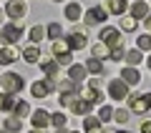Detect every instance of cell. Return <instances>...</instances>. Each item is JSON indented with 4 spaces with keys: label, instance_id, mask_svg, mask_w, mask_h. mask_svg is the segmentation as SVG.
<instances>
[{
    "label": "cell",
    "instance_id": "obj_37",
    "mask_svg": "<svg viewBox=\"0 0 151 133\" xmlns=\"http://www.w3.org/2000/svg\"><path fill=\"white\" fill-rule=\"evenodd\" d=\"M124 53H126L124 48H111V50H108V58H111V60H121Z\"/></svg>",
    "mask_w": 151,
    "mask_h": 133
},
{
    "label": "cell",
    "instance_id": "obj_47",
    "mask_svg": "<svg viewBox=\"0 0 151 133\" xmlns=\"http://www.w3.org/2000/svg\"><path fill=\"white\" fill-rule=\"evenodd\" d=\"M101 133H113V131H101Z\"/></svg>",
    "mask_w": 151,
    "mask_h": 133
},
{
    "label": "cell",
    "instance_id": "obj_26",
    "mask_svg": "<svg viewBox=\"0 0 151 133\" xmlns=\"http://www.w3.org/2000/svg\"><path fill=\"white\" fill-rule=\"evenodd\" d=\"M124 58H126V63H129V65H139V63H141V50H139V48L126 50V53H124Z\"/></svg>",
    "mask_w": 151,
    "mask_h": 133
},
{
    "label": "cell",
    "instance_id": "obj_16",
    "mask_svg": "<svg viewBox=\"0 0 151 133\" xmlns=\"http://www.w3.org/2000/svg\"><path fill=\"white\" fill-rule=\"evenodd\" d=\"M3 128H5L8 133H18V131L23 128V118L13 113V116H8V118H5V123H3Z\"/></svg>",
    "mask_w": 151,
    "mask_h": 133
},
{
    "label": "cell",
    "instance_id": "obj_5",
    "mask_svg": "<svg viewBox=\"0 0 151 133\" xmlns=\"http://www.w3.org/2000/svg\"><path fill=\"white\" fill-rule=\"evenodd\" d=\"M3 13H5L8 18H13V20H23V18L28 15V3L25 0H10Z\"/></svg>",
    "mask_w": 151,
    "mask_h": 133
},
{
    "label": "cell",
    "instance_id": "obj_6",
    "mask_svg": "<svg viewBox=\"0 0 151 133\" xmlns=\"http://www.w3.org/2000/svg\"><path fill=\"white\" fill-rule=\"evenodd\" d=\"M106 18H108V10H106V8H101V5H93L91 10L83 13V20H86V25H101Z\"/></svg>",
    "mask_w": 151,
    "mask_h": 133
},
{
    "label": "cell",
    "instance_id": "obj_43",
    "mask_svg": "<svg viewBox=\"0 0 151 133\" xmlns=\"http://www.w3.org/2000/svg\"><path fill=\"white\" fill-rule=\"evenodd\" d=\"M30 133H43V128H33V131Z\"/></svg>",
    "mask_w": 151,
    "mask_h": 133
},
{
    "label": "cell",
    "instance_id": "obj_32",
    "mask_svg": "<svg viewBox=\"0 0 151 133\" xmlns=\"http://www.w3.org/2000/svg\"><path fill=\"white\" fill-rule=\"evenodd\" d=\"M65 123H68V116H65V113H53V116H50V126L53 128H60V126H65Z\"/></svg>",
    "mask_w": 151,
    "mask_h": 133
},
{
    "label": "cell",
    "instance_id": "obj_48",
    "mask_svg": "<svg viewBox=\"0 0 151 133\" xmlns=\"http://www.w3.org/2000/svg\"><path fill=\"white\" fill-rule=\"evenodd\" d=\"M53 3H63V0H53Z\"/></svg>",
    "mask_w": 151,
    "mask_h": 133
},
{
    "label": "cell",
    "instance_id": "obj_29",
    "mask_svg": "<svg viewBox=\"0 0 151 133\" xmlns=\"http://www.w3.org/2000/svg\"><path fill=\"white\" fill-rule=\"evenodd\" d=\"M45 38V28L43 25H33L30 28V43H40Z\"/></svg>",
    "mask_w": 151,
    "mask_h": 133
},
{
    "label": "cell",
    "instance_id": "obj_45",
    "mask_svg": "<svg viewBox=\"0 0 151 133\" xmlns=\"http://www.w3.org/2000/svg\"><path fill=\"white\" fill-rule=\"evenodd\" d=\"M113 133H129V131H113Z\"/></svg>",
    "mask_w": 151,
    "mask_h": 133
},
{
    "label": "cell",
    "instance_id": "obj_1",
    "mask_svg": "<svg viewBox=\"0 0 151 133\" xmlns=\"http://www.w3.org/2000/svg\"><path fill=\"white\" fill-rule=\"evenodd\" d=\"M23 85H25V80H23L20 73H3L0 75V88H3V93H20Z\"/></svg>",
    "mask_w": 151,
    "mask_h": 133
},
{
    "label": "cell",
    "instance_id": "obj_41",
    "mask_svg": "<svg viewBox=\"0 0 151 133\" xmlns=\"http://www.w3.org/2000/svg\"><path fill=\"white\" fill-rule=\"evenodd\" d=\"M144 25H146V30L151 33V13H149V15H146V18H144Z\"/></svg>",
    "mask_w": 151,
    "mask_h": 133
},
{
    "label": "cell",
    "instance_id": "obj_51",
    "mask_svg": "<svg viewBox=\"0 0 151 133\" xmlns=\"http://www.w3.org/2000/svg\"><path fill=\"white\" fill-rule=\"evenodd\" d=\"M3 133H8V131H5V128H3Z\"/></svg>",
    "mask_w": 151,
    "mask_h": 133
},
{
    "label": "cell",
    "instance_id": "obj_20",
    "mask_svg": "<svg viewBox=\"0 0 151 133\" xmlns=\"http://www.w3.org/2000/svg\"><path fill=\"white\" fill-rule=\"evenodd\" d=\"M23 60H25V63H30V65H35L38 60H40V53H38L35 43H33V45H28V48L23 50Z\"/></svg>",
    "mask_w": 151,
    "mask_h": 133
},
{
    "label": "cell",
    "instance_id": "obj_34",
    "mask_svg": "<svg viewBox=\"0 0 151 133\" xmlns=\"http://www.w3.org/2000/svg\"><path fill=\"white\" fill-rule=\"evenodd\" d=\"M58 91H63V93H76V83L73 80H58Z\"/></svg>",
    "mask_w": 151,
    "mask_h": 133
},
{
    "label": "cell",
    "instance_id": "obj_10",
    "mask_svg": "<svg viewBox=\"0 0 151 133\" xmlns=\"http://www.w3.org/2000/svg\"><path fill=\"white\" fill-rule=\"evenodd\" d=\"M30 121H33V128H48L50 126V113L45 108H38V111H33Z\"/></svg>",
    "mask_w": 151,
    "mask_h": 133
},
{
    "label": "cell",
    "instance_id": "obj_18",
    "mask_svg": "<svg viewBox=\"0 0 151 133\" xmlns=\"http://www.w3.org/2000/svg\"><path fill=\"white\" fill-rule=\"evenodd\" d=\"M106 10L113 13V15H124V13L129 10V5H126V0H108V3H106Z\"/></svg>",
    "mask_w": 151,
    "mask_h": 133
},
{
    "label": "cell",
    "instance_id": "obj_39",
    "mask_svg": "<svg viewBox=\"0 0 151 133\" xmlns=\"http://www.w3.org/2000/svg\"><path fill=\"white\" fill-rule=\"evenodd\" d=\"M88 88H93V91H101V75H96V78L88 80Z\"/></svg>",
    "mask_w": 151,
    "mask_h": 133
},
{
    "label": "cell",
    "instance_id": "obj_44",
    "mask_svg": "<svg viewBox=\"0 0 151 133\" xmlns=\"http://www.w3.org/2000/svg\"><path fill=\"white\" fill-rule=\"evenodd\" d=\"M3 15H5V13H3V10H0V25H3Z\"/></svg>",
    "mask_w": 151,
    "mask_h": 133
},
{
    "label": "cell",
    "instance_id": "obj_9",
    "mask_svg": "<svg viewBox=\"0 0 151 133\" xmlns=\"http://www.w3.org/2000/svg\"><path fill=\"white\" fill-rule=\"evenodd\" d=\"M68 108L76 113V116H86V113H91V108H93V106H91L88 101H83V98L78 96V93H76V96H73V101L68 103Z\"/></svg>",
    "mask_w": 151,
    "mask_h": 133
},
{
    "label": "cell",
    "instance_id": "obj_17",
    "mask_svg": "<svg viewBox=\"0 0 151 133\" xmlns=\"http://www.w3.org/2000/svg\"><path fill=\"white\" fill-rule=\"evenodd\" d=\"M151 13V8L146 5V3H141V0H136L134 5H131V18H136V20H141V18H146Z\"/></svg>",
    "mask_w": 151,
    "mask_h": 133
},
{
    "label": "cell",
    "instance_id": "obj_36",
    "mask_svg": "<svg viewBox=\"0 0 151 133\" xmlns=\"http://www.w3.org/2000/svg\"><path fill=\"white\" fill-rule=\"evenodd\" d=\"M121 28H124V30H136V18L124 15V18H121Z\"/></svg>",
    "mask_w": 151,
    "mask_h": 133
},
{
    "label": "cell",
    "instance_id": "obj_35",
    "mask_svg": "<svg viewBox=\"0 0 151 133\" xmlns=\"http://www.w3.org/2000/svg\"><path fill=\"white\" fill-rule=\"evenodd\" d=\"M55 63H58V65H70V63H73V53H70V50H68V53H58V55H55Z\"/></svg>",
    "mask_w": 151,
    "mask_h": 133
},
{
    "label": "cell",
    "instance_id": "obj_33",
    "mask_svg": "<svg viewBox=\"0 0 151 133\" xmlns=\"http://www.w3.org/2000/svg\"><path fill=\"white\" fill-rule=\"evenodd\" d=\"M111 116H113V108L111 106H103V103H101V111H98V121H101V123H106V121H111Z\"/></svg>",
    "mask_w": 151,
    "mask_h": 133
},
{
    "label": "cell",
    "instance_id": "obj_50",
    "mask_svg": "<svg viewBox=\"0 0 151 133\" xmlns=\"http://www.w3.org/2000/svg\"><path fill=\"white\" fill-rule=\"evenodd\" d=\"M149 68H151V58H149Z\"/></svg>",
    "mask_w": 151,
    "mask_h": 133
},
{
    "label": "cell",
    "instance_id": "obj_46",
    "mask_svg": "<svg viewBox=\"0 0 151 133\" xmlns=\"http://www.w3.org/2000/svg\"><path fill=\"white\" fill-rule=\"evenodd\" d=\"M68 133H81V131H68Z\"/></svg>",
    "mask_w": 151,
    "mask_h": 133
},
{
    "label": "cell",
    "instance_id": "obj_28",
    "mask_svg": "<svg viewBox=\"0 0 151 133\" xmlns=\"http://www.w3.org/2000/svg\"><path fill=\"white\" fill-rule=\"evenodd\" d=\"M136 48H139L141 53L151 50V35H146V33H144V35H139V38H136Z\"/></svg>",
    "mask_w": 151,
    "mask_h": 133
},
{
    "label": "cell",
    "instance_id": "obj_7",
    "mask_svg": "<svg viewBox=\"0 0 151 133\" xmlns=\"http://www.w3.org/2000/svg\"><path fill=\"white\" fill-rule=\"evenodd\" d=\"M86 33H88V30H86V28H81V25L76 28V30H70L68 35H65L68 48H70V50H81L83 45H86Z\"/></svg>",
    "mask_w": 151,
    "mask_h": 133
},
{
    "label": "cell",
    "instance_id": "obj_3",
    "mask_svg": "<svg viewBox=\"0 0 151 133\" xmlns=\"http://www.w3.org/2000/svg\"><path fill=\"white\" fill-rule=\"evenodd\" d=\"M101 43H106L108 50H111V48H124V35H121L119 28L106 25V28L101 30Z\"/></svg>",
    "mask_w": 151,
    "mask_h": 133
},
{
    "label": "cell",
    "instance_id": "obj_23",
    "mask_svg": "<svg viewBox=\"0 0 151 133\" xmlns=\"http://www.w3.org/2000/svg\"><path fill=\"white\" fill-rule=\"evenodd\" d=\"M68 40H65V35H60V38H55L53 40V55H58V53H68ZM73 53V50H70Z\"/></svg>",
    "mask_w": 151,
    "mask_h": 133
},
{
    "label": "cell",
    "instance_id": "obj_42",
    "mask_svg": "<svg viewBox=\"0 0 151 133\" xmlns=\"http://www.w3.org/2000/svg\"><path fill=\"white\" fill-rule=\"evenodd\" d=\"M55 133H68V131H65V126H60V128H55Z\"/></svg>",
    "mask_w": 151,
    "mask_h": 133
},
{
    "label": "cell",
    "instance_id": "obj_40",
    "mask_svg": "<svg viewBox=\"0 0 151 133\" xmlns=\"http://www.w3.org/2000/svg\"><path fill=\"white\" fill-rule=\"evenodd\" d=\"M141 133H151V118H144L141 121V128H139Z\"/></svg>",
    "mask_w": 151,
    "mask_h": 133
},
{
    "label": "cell",
    "instance_id": "obj_25",
    "mask_svg": "<svg viewBox=\"0 0 151 133\" xmlns=\"http://www.w3.org/2000/svg\"><path fill=\"white\" fill-rule=\"evenodd\" d=\"M111 118H113L116 123H129V118H131V111H129V108H116Z\"/></svg>",
    "mask_w": 151,
    "mask_h": 133
},
{
    "label": "cell",
    "instance_id": "obj_4",
    "mask_svg": "<svg viewBox=\"0 0 151 133\" xmlns=\"http://www.w3.org/2000/svg\"><path fill=\"white\" fill-rule=\"evenodd\" d=\"M129 111L131 113H146L151 108V103H149V93H129Z\"/></svg>",
    "mask_w": 151,
    "mask_h": 133
},
{
    "label": "cell",
    "instance_id": "obj_24",
    "mask_svg": "<svg viewBox=\"0 0 151 133\" xmlns=\"http://www.w3.org/2000/svg\"><path fill=\"white\" fill-rule=\"evenodd\" d=\"M86 70L88 73H96V75H103V60L101 58H91L86 63Z\"/></svg>",
    "mask_w": 151,
    "mask_h": 133
},
{
    "label": "cell",
    "instance_id": "obj_49",
    "mask_svg": "<svg viewBox=\"0 0 151 133\" xmlns=\"http://www.w3.org/2000/svg\"><path fill=\"white\" fill-rule=\"evenodd\" d=\"M149 103H151V93H149Z\"/></svg>",
    "mask_w": 151,
    "mask_h": 133
},
{
    "label": "cell",
    "instance_id": "obj_13",
    "mask_svg": "<svg viewBox=\"0 0 151 133\" xmlns=\"http://www.w3.org/2000/svg\"><path fill=\"white\" fill-rule=\"evenodd\" d=\"M20 58V53L15 50V45H5V48H0V65H10Z\"/></svg>",
    "mask_w": 151,
    "mask_h": 133
},
{
    "label": "cell",
    "instance_id": "obj_22",
    "mask_svg": "<svg viewBox=\"0 0 151 133\" xmlns=\"http://www.w3.org/2000/svg\"><path fill=\"white\" fill-rule=\"evenodd\" d=\"M15 101H18V98L13 96V93H5V96L0 98V111H3V113H13V106H15Z\"/></svg>",
    "mask_w": 151,
    "mask_h": 133
},
{
    "label": "cell",
    "instance_id": "obj_14",
    "mask_svg": "<svg viewBox=\"0 0 151 133\" xmlns=\"http://www.w3.org/2000/svg\"><path fill=\"white\" fill-rule=\"evenodd\" d=\"M76 93H78L83 101H88L91 106H101V103H103V93L93 91V88H83V91H76Z\"/></svg>",
    "mask_w": 151,
    "mask_h": 133
},
{
    "label": "cell",
    "instance_id": "obj_27",
    "mask_svg": "<svg viewBox=\"0 0 151 133\" xmlns=\"http://www.w3.org/2000/svg\"><path fill=\"white\" fill-rule=\"evenodd\" d=\"M45 35L53 38V40H55V38H60V35H63V28H60V23H50V25H45Z\"/></svg>",
    "mask_w": 151,
    "mask_h": 133
},
{
    "label": "cell",
    "instance_id": "obj_21",
    "mask_svg": "<svg viewBox=\"0 0 151 133\" xmlns=\"http://www.w3.org/2000/svg\"><path fill=\"white\" fill-rule=\"evenodd\" d=\"M83 131L86 133H101V121L93 116H86L83 118Z\"/></svg>",
    "mask_w": 151,
    "mask_h": 133
},
{
    "label": "cell",
    "instance_id": "obj_38",
    "mask_svg": "<svg viewBox=\"0 0 151 133\" xmlns=\"http://www.w3.org/2000/svg\"><path fill=\"white\" fill-rule=\"evenodd\" d=\"M73 96H76V93H60V98H58V106H65V108H68V103L73 101Z\"/></svg>",
    "mask_w": 151,
    "mask_h": 133
},
{
    "label": "cell",
    "instance_id": "obj_52",
    "mask_svg": "<svg viewBox=\"0 0 151 133\" xmlns=\"http://www.w3.org/2000/svg\"><path fill=\"white\" fill-rule=\"evenodd\" d=\"M0 98H3V93H0Z\"/></svg>",
    "mask_w": 151,
    "mask_h": 133
},
{
    "label": "cell",
    "instance_id": "obj_30",
    "mask_svg": "<svg viewBox=\"0 0 151 133\" xmlns=\"http://www.w3.org/2000/svg\"><path fill=\"white\" fill-rule=\"evenodd\" d=\"M13 113H15V116H20V118H25L28 113H30V106H28L25 101H15V106H13Z\"/></svg>",
    "mask_w": 151,
    "mask_h": 133
},
{
    "label": "cell",
    "instance_id": "obj_19",
    "mask_svg": "<svg viewBox=\"0 0 151 133\" xmlns=\"http://www.w3.org/2000/svg\"><path fill=\"white\" fill-rule=\"evenodd\" d=\"M81 15H83V8H81V3H68V5H65V18H68L70 23H76Z\"/></svg>",
    "mask_w": 151,
    "mask_h": 133
},
{
    "label": "cell",
    "instance_id": "obj_31",
    "mask_svg": "<svg viewBox=\"0 0 151 133\" xmlns=\"http://www.w3.org/2000/svg\"><path fill=\"white\" fill-rule=\"evenodd\" d=\"M93 58H108V45H106V43H101V40H98L96 43V45H93Z\"/></svg>",
    "mask_w": 151,
    "mask_h": 133
},
{
    "label": "cell",
    "instance_id": "obj_2",
    "mask_svg": "<svg viewBox=\"0 0 151 133\" xmlns=\"http://www.w3.org/2000/svg\"><path fill=\"white\" fill-rule=\"evenodd\" d=\"M20 38H23V25L20 23H8V25L0 28V40L5 43V45H15Z\"/></svg>",
    "mask_w": 151,
    "mask_h": 133
},
{
    "label": "cell",
    "instance_id": "obj_11",
    "mask_svg": "<svg viewBox=\"0 0 151 133\" xmlns=\"http://www.w3.org/2000/svg\"><path fill=\"white\" fill-rule=\"evenodd\" d=\"M86 75H88L86 65H81V63H70V65H68V78L73 80L76 85L81 83V80H86Z\"/></svg>",
    "mask_w": 151,
    "mask_h": 133
},
{
    "label": "cell",
    "instance_id": "obj_8",
    "mask_svg": "<svg viewBox=\"0 0 151 133\" xmlns=\"http://www.w3.org/2000/svg\"><path fill=\"white\" fill-rule=\"evenodd\" d=\"M108 96H111L113 101H124V98L129 96V85L121 78H113L111 83H108Z\"/></svg>",
    "mask_w": 151,
    "mask_h": 133
},
{
    "label": "cell",
    "instance_id": "obj_12",
    "mask_svg": "<svg viewBox=\"0 0 151 133\" xmlns=\"http://www.w3.org/2000/svg\"><path fill=\"white\" fill-rule=\"evenodd\" d=\"M121 80H124L126 85H139L141 83V73L136 70V65H129V68L121 70Z\"/></svg>",
    "mask_w": 151,
    "mask_h": 133
},
{
    "label": "cell",
    "instance_id": "obj_15",
    "mask_svg": "<svg viewBox=\"0 0 151 133\" xmlns=\"http://www.w3.org/2000/svg\"><path fill=\"white\" fill-rule=\"evenodd\" d=\"M38 63H40V68H43L45 78H55V80H58V63H55V60L43 58V60H38Z\"/></svg>",
    "mask_w": 151,
    "mask_h": 133
}]
</instances>
